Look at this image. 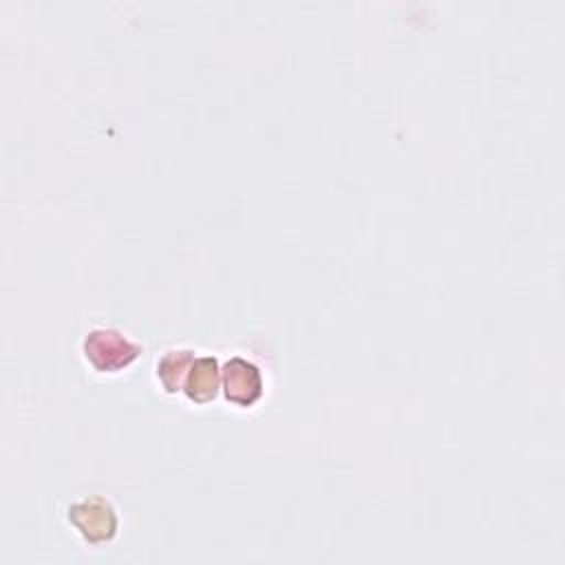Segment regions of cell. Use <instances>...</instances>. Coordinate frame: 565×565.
I'll list each match as a JSON object with an SVG mask.
<instances>
[{
    "instance_id": "obj_2",
    "label": "cell",
    "mask_w": 565,
    "mask_h": 565,
    "mask_svg": "<svg viewBox=\"0 0 565 565\" xmlns=\"http://www.w3.org/2000/svg\"><path fill=\"white\" fill-rule=\"evenodd\" d=\"M71 527L90 545L110 543L119 530V514L104 497H84L68 508Z\"/></svg>"
},
{
    "instance_id": "obj_4",
    "label": "cell",
    "mask_w": 565,
    "mask_h": 565,
    "mask_svg": "<svg viewBox=\"0 0 565 565\" xmlns=\"http://www.w3.org/2000/svg\"><path fill=\"white\" fill-rule=\"evenodd\" d=\"M221 391V364L214 355H199L194 358L185 384L183 395L192 404H210Z\"/></svg>"
},
{
    "instance_id": "obj_3",
    "label": "cell",
    "mask_w": 565,
    "mask_h": 565,
    "mask_svg": "<svg viewBox=\"0 0 565 565\" xmlns=\"http://www.w3.org/2000/svg\"><path fill=\"white\" fill-rule=\"evenodd\" d=\"M221 391L225 399L238 408L254 406L265 393V380L252 360L232 355L221 366Z\"/></svg>"
},
{
    "instance_id": "obj_1",
    "label": "cell",
    "mask_w": 565,
    "mask_h": 565,
    "mask_svg": "<svg viewBox=\"0 0 565 565\" xmlns=\"http://www.w3.org/2000/svg\"><path fill=\"white\" fill-rule=\"evenodd\" d=\"M141 344L115 327H93L82 340V355L97 373H119L139 355Z\"/></svg>"
},
{
    "instance_id": "obj_5",
    "label": "cell",
    "mask_w": 565,
    "mask_h": 565,
    "mask_svg": "<svg viewBox=\"0 0 565 565\" xmlns=\"http://www.w3.org/2000/svg\"><path fill=\"white\" fill-rule=\"evenodd\" d=\"M194 351L192 349H168L154 364V375H157V382L161 384V388L170 395L174 393H181L183 391V384H185V377H188V371L194 362Z\"/></svg>"
}]
</instances>
